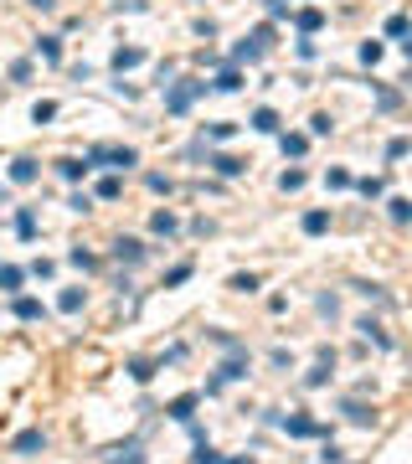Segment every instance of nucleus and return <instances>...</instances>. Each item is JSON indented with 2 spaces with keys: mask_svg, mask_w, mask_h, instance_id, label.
Here are the masks:
<instances>
[{
  "mask_svg": "<svg viewBox=\"0 0 412 464\" xmlns=\"http://www.w3.org/2000/svg\"><path fill=\"white\" fill-rule=\"evenodd\" d=\"M263 52H268V41H258V36H243V41H237V52H232V62H258Z\"/></svg>",
  "mask_w": 412,
  "mask_h": 464,
  "instance_id": "nucleus-11",
  "label": "nucleus"
},
{
  "mask_svg": "<svg viewBox=\"0 0 412 464\" xmlns=\"http://www.w3.org/2000/svg\"><path fill=\"white\" fill-rule=\"evenodd\" d=\"M305 181H310V175H305V170H299V165H294V170H284V175H278V191H299V186H305Z\"/></svg>",
  "mask_w": 412,
  "mask_h": 464,
  "instance_id": "nucleus-33",
  "label": "nucleus"
},
{
  "mask_svg": "<svg viewBox=\"0 0 412 464\" xmlns=\"http://www.w3.org/2000/svg\"><path fill=\"white\" fill-rule=\"evenodd\" d=\"M21 284H26V269H16V263H0V294H21Z\"/></svg>",
  "mask_w": 412,
  "mask_h": 464,
  "instance_id": "nucleus-9",
  "label": "nucleus"
},
{
  "mask_svg": "<svg viewBox=\"0 0 412 464\" xmlns=\"http://www.w3.org/2000/svg\"><path fill=\"white\" fill-rule=\"evenodd\" d=\"M88 165L98 170H129V165H139V150H129V145H93L88 150Z\"/></svg>",
  "mask_w": 412,
  "mask_h": 464,
  "instance_id": "nucleus-2",
  "label": "nucleus"
},
{
  "mask_svg": "<svg viewBox=\"0 0 412 464\" xmlns=\"http://www.w3.org/2000/svg\"><path fill=\"white\" fill-rule=\"evenodd\" d=\"M356 330H361L366 341H376V346H392V336H386V330H381V320H371V315H366V320H356Z\"/></svg>",
  "mask_w": 412,
  "mask_h": 464,
  "instance_id": "nucleus-18",
  "label": "nucleus"
},
{
  "mask_svg": "<svg viewBox=\"0 0 412 464\" xmlns=\"http://www.w3.org/2000/svg\"><path fill=\"white\" fill-rule=\"evenodd\" d=\"M36 57L57 68V62H62V36H36Z\"/></svg>",
  "mask_w": 412,
  "mask_h": 464,
  "instance_id": "nucleus-14",
  "label": "nucleus"
},
{
  "mask_svg": "<svg viewBox=\"0 0 412 464\" xmlns=\"http://www.w3.org/2000/svg\"><path fill=\"white\" fill-rule=\"evenodd\" d=\"M129 377H134V382H149V377H155V361H129Z\"/></svg>",
  "mask_w": 412,
  "mask_h": 464,
  "instance_id": "nucleus-38",
  "label": "nucleus"
},
{
  "mask_svg": "<svg viewBox=\"0 0 412 464\" xmlns=\"http://www.w3.org/2000/svg\"><path fill=\"white\" fill-rule=\"evenodd\" d=\"M119 196H124V181H119V175H103V181H98V202H119Z\"/></svg>",
  "mask_w": 412,
  "mask_h": 464,
  "instance_id": "nucleus-26",
  "label": "nucleus"
},
{
  "mask_svg": "<svg viewBox=\"0 0 412 464\" xmlns=\"http://www.w3.org/2000/svg\"><path fill=\"white\" fill-rule=\"evenodd\" d=\"M165 413L176 418V423H191V413H196V397H176V403H170Z\"/></svg>",
  "mask_w": 412,
  "mask_h": 464,
  "instance_id": "nucleus-25",
  "label": "nucleus"
},
{
  "mask_svg": "<svg viewBox=\"0 0 412 464\" xmlns=\"http://www.w3.org/2000/svg\"><path fill=\"white\" fill-rule=\"evenodd\" d=\"M351 289H356L361 299H376V304H392V294H386V289H381V284H366V279H361V284H351Z\"/></svg>",
  "mask_w": 412,
  "mask_h": 464,
  "instance_id": "nucleus-28",
  "label": "nucleus"
},
{
  "mask_svg": "<svg viewBox=\"0 0 412 464\" xmlns=\"http://www.w3.org/2000/svg\"><path fill=\"white\" fill-rule=\"evenodd\" d=\"M237 377H248V346H232L227 351V361L216 366V377L206 382V392H222V382H237Z\"/></svg>",
  "mask_w": 412,
  "mask_h": 464,
  "instance_id": "nucleus-3",
  "label": "nucleus"
},
{
  "mask_svg": "<svg viewBox=\"0 0 412 464\" xmlns=\"http://www.w3.org/2000/svg\"><path fill=\"white\" fill-rule=\"evenodd\" d=\"M114 258H119V263H129V269H134V263H144V258H149V248H144L139 237H119V242H114Z\"/></svg>",
  "mask_w": 412,
  "mask_h": 464,
  "instance_id": "nucleus-4",
  "label": "nucleus"
},
{
  "mask_svg": "<svg viewBox=\"0 0 412 464\" xmlns=\"http://www.w3.org/2000/svg\"><path fill=\"white\" fill-rule=\"evenodd\" d=\"M191 459H196V464H222V454H216L206 438H196V454H191Z\"/></svg>",
  "mask_w": 412,
  "mask_h": 464,
  "instance_id": "nucleus-36",
  "label": "nucleus"
},
{
  "mask_svg": "<svg viewBox=\"0 0 412 464\" xmlns=\"http://www.w3.org/2000/svg\"><path fill=\"white\" fill-rule=\"evenodd\" d=\"M253 129H258V135H278V114H273V108L263 103V108H253V119H248Z\"/></svg>",
  "mask_w": 412,
  "mask_h": 464,
  "instance_id": "nucleus-13",
  "label": "nucleus"
},
{
  "mask_svg": "<svg viewBox=\"0 0 412 464\" xmlns=\"http://www.w3.org/2000/svg\"><path fill=\"white\" fill-rule=\"evenodd\" d=\"M26 274H36V279H52V274H57V263H52V258H36Z\"/></svg>",
  "mask_w": 412,
  "mask_h": 464,
  "instance_id": "nucleus-44",
  "label": "nucleus"
},
{
  "mask_svg": "<svg viewBox=\"0 0 412 464\" xmlns=\"http://www.w3.org/2000/svg\"><path fill=\"white\" fill-rule=\"evenodd\" d=\"M324 382H330V361H315L305 371V387H324Z\"/></svg>",
  "mask_w": 412,
  "mask_h": 464,
  "instance_id": "nucleus-31",
  "label": "nucleus"
},
{
  "mask_svg": "<svg viewBox=\"0 0 412 464\" xmlns=\"http://www.w3.org/2000/svg\"><path fill=\"white\" fill-rule=\"evenodd\" d=\"M299 227H305L310 237H319V232H330V212H324V207H315V212H305V222H299Z\"/></svg>",
  "mask_w": 412,
  "mask_h": 464,
  "instance_id": "nucleus-15",
  "label": "nucleus"
},
{
  "mask_svg": "<svg viewBox=\"0 0 412 464\" xmlns=\"http://www.w3.org/2000/svg\"><path fill=\"white\" fill-rule=\"evenodd\" d=\"M278 150H284L289 160H299V155L310 150V135H278Z\"/></svg>",
  "mask_w": 412,
  "mask_h": 464,
  "instance_id": "nucleus-20",
  "label": "nucleus"
},
{
  "mask_svg": "<svg viewBox=\"0 0 412 464\" xmlns=\"http://www.w3.org/2000/svg\"><path fill=\"white\" fill-rule=\"evenodd\" d=\"M351 181H356V175H351V170H340V165H335V170H324V186H330V191H345Z\"/></svg>",
  "mask_w": 412,
  "mask_h": 464,
  "instance_id": "nucleus-34",
  "label": "nucleus"
},
{
  "mask_svg": "<svg viewBox=\"0 0 412 464\" xmlns=\"http://www.w3.org/2000/svg\"><path fill=\"white\" fill-rule=\"evenodd\" d=\"M68 258L78 263V269H83V274H93V269H98V258H93V253H83V248H73Z\"/></svg>",
  "mask_w": 412,
  "mask_h": 464,
  "instance_id": "nucleus-42",
  "label": "nucleus"
},
{
  "mask_svg": "<svg viewBox=\"0 0 412 464\" xmlns=\"http://www.w3.org/2000/svg\"><path fill=\"white\" fill-rule=\"evenodd\" d=\"M149 191H160V196H170L176 186H170V175H149Z\"/></svg>",
  "mask_w": 412,
  "mask_h": 464,
  "instance_id": "nucleus-47",
  "label": "nucleus"
},
{
  "mask_svg": "<svg viewBox=\"0 0 412 464\" xmlns=\"http://www.w3.org/2000/svg\"><path fill=\"white\" fill-rule=\"evenodd\" d=\"M284 433H294V438H315V433H324L315 418H305V413H294V418H284Z\"/></svg>",
  "mask_w": 412,
  "mask_h": 464,
  "instance_id": "nucleus-8",
  "label": "nucleus"
},
{
  "mask_svg": "<svg viewBox=\"0 0 412 464\" xmlns=\"http://www.w3.org/2000/svg\"><path fill=\"white\" fill-rule=\"evenodd\" d=\"M258 284H263L258 274H232V279H227V289H237V294H253Z\"/></svg>",
  "mask_w": 412,
  "mask_h": 464,
  "instance_id": "nucleus-30",
  "label": "nucleus"
},
{
  "mask_svg": "<svg viewBox=\"0 0 412 464\" xmlns=\"http://www.w3.org/2000/svg\"><path fill=\"white\" fill-rule=\"evenodd\" d=\"M83 299H88L83 289H62V294H57V309H62V315H78V309H83Z\"/></svg>",
  "mask_w": 412,
  "mask_h": 464,
  "instance_id": "nucleus-24",
  "label": "nucleus"
},
{
  "mask_svg": "<svg viewBox=\"0 0 412 464\" xmlns=\"http://www.w3.org/2000/svg\"><path fill=\"white\" fill-rule=\"evenodd\" d=\"M47 309H41V299H31V294H21L16 299V320H41Z\"/></svg>",
  "mask_w": 412,
  "mask_h": 464,
  "instance_id": "nucleus-21",
  "label": "nucleus"
},
{
  "mask_svg": "<svg viewBox=\"0 0 412 464\" xmlns=\"http://www.w3.org/2000/svg\"><path fill=\"white\" fill-rule=\"evenodd\" d=\"M381 41H361V62H366V68H376V62H381Z\"/></svg>",
  "mask_w": 412,
  "mask_h": 464,
  "instance_id": "nucleus-37",
  "label": "nucleus"
},
{
  "mask_svg": "<svg viewBox=\"0 0 412 464\" xmlns=\"http://www.w3.org/2000/svg\"><path fill=\"white\" fill-rule=\"evenodd\" d=\"M31 119H36V124H47V119H57V103H52V98H41V103L31 108Z\"/></svg>",
  "mask_w": 412,
  "mask_h": 464,
  "instance_id": "nucleus-39",
  "label": "nucleus"
},
{
  "mask_svg": "<svg viewBox=\"0 0 412 464\" xmlns=\"http://www.w3.org/2000/svg\"><path fill=\"white\" fill-rule=\"evenodd\" d=\"M201 93H206L201 78H176V83H165V114H191V103H196Z\"/></svg>",
  "mask_w": 412,
  "mask_h": 464,
  "instance_id": "nucleus-1",
  "label": "nucleus"
},
{
  "mask_svg": "<svg viewBox=\"0 0 412 464\" xmlns=\"http://www.w3.org/2000/svg\"><path fill=\"white\" fill-rule=\"evenodd\" d=\"M191 279V263H176V269L165 274V289H176V284H186Z\"/></svg>",
  "mask_w": 412,
  "mask_h": 464,
  "instance_id": "nucleus-40",
  "label": "nucleus"
},
{
  "mask_svg": "<svg viewBox=\"0 0 412 464\" xmlns=\"http://www.w3.org/2000/svg\"><path fill=\"white\" fill-rule=\"evenodd\" d=\"M68 207H73V212H93V196H88V191H78V196H73Z\"/></svg>",
  "mask_w": 412,
  "mask_h": 464,
  "instance_id": "nucleus-48",
  "label": "nucleus"
},
{
  "mask_svg": "<svg viewBox=\"0 0 412 464\" xmlns=\"http://www.w3.org/2000/svg\"><path fill=\"white\" fill-rule=\"evenodd\" d=\"M206 135H211L216 145H222V140H232V135H237V124H211V129H206Z\"/></svg>",
  "mask_w": 412,
  "mask_h": 464,
  "instance_id": "nucleus-46",
  "label": "nucleus"
},
{
  "mask_svg": "<svg viewBox=\"0 0 412 464\" xmlns=\"http://www.w3.org/2000/svg\"><path fill=\"white\" fill-rule=\"evenodd\" d=\"M407 150H412V145H407L402 135H397V140H386V160H402V155H407Z\"/></svg>",
  "mask_w": 412,
  "mask_h": 464,
  "instance_id": "nucleus-45",
  "label": "nucleus"
},
{
  "mask_svg": "<svg viewBox=\"0 0 412 464\" xmlns=\"http://www.w3.org/2000/svg\"><path fill=\"white\" fill-rule=\"evenodd\" d=\"M139 62H144V47H119L114 52V73H134Z\"/></svg>",
  "mask_w": 412,
  "mask_h": 464,
  "instance_id": "nucleus-12",
  "label": "nucleus"
},
{
  "mask_svg": "<svg viewBox=\"0 0 412 464\" xmlns=\"http://www.w3.org/2000/svg\"><path fill=\"white\" fill-rule=\"evenodd\" d=\"M103 464H144V454H139V438H129V444H124V449H114Z\"/></svg>",
  "mask_w": 412,
  "mask_h": 464,
  "instance_id": "nucleus-16",
  "label": "nucleus"
},
{
  "mask_svg": "<svg viewBox=\"0 0 412 464\" xmlns=\"http://www.w3.org/2000/svg\"><path fill=\"white\" fill-rule=\"evenodd\" d=\"M340 413H345V418H351V423H356V428H371V423H376V408H366V403H361V397H351V403H345Z\"/></svg>",
  "mask_w": 412,
  "mask_h": 464,
  "instance_id": "nucleus-7",
  "label": "nucleus"
},
{
  "mask_svg": "<svg viewBox=\"0 0 412 464\" xmlns=\"http://www.w3.org/2000/svg\"><path fill=\"white\" fill-rule=\"evenodd\" d=\"M268 6V16H289V0H263Z\"/></svg>",
  "mask_w": 412,
  "mask_h": 464,
  "instance_id": "nucleus-49",
  "label": "nucleus"
},
{
  "mask_svg": "<svg viewBox=\"0 0 412 464\" xmlns=\"http://www.w3.org/2000/svg\"><path fill=\"white\" fill-rule=\"evenodd\" d=\"M222 464H258V459H222Z\"/></svg>",
  "mask_w": 412,
  "mask_h": 464,
  "instance_id": "nucleus-51",
  "label": "nucleus"
},
{
  "mask_svg": "<svg viewBox=\"0 0 412 464\" xmlns=\"http://www.w3.org/2000/svg\"><path fill=\"white\" fill-rule=\"evenodd\" d=\"M41 449H47V433L41 428H26V433L11 438V454H41Z\"/></svg>",
  "mask_w": 412,
  "mask_h": 464,
  "instance_id": "nucleus-5",
  "label": "nucleus"
},
{
  "mask_svg": "<svg viewBox=\"0 0 412 464\" xmlns=\"http://www.w3.org/2000/svg\"><path fill=\"white\" fill-rule=\"evenodd\" d=\"M386 36H392V41H407V16H402V11L386 16Z\"/></svg>",
  "mask_w": 412,
  "mask_h": 464,
  "instance_id": "nucleus-35",
  "label": "nucleus"
},
{
  "mask_svg": "<svg viewBox=\"0 0 412 464\" xmlns=\"http://www.w3.org/2000/svg\"><path fill=\"white\" fill-rule=\"evenodd\" d=\"M351 186H356V191L366 196V202H376V196L386 191V181H381V175H361V181H351Z\"/></svg>",
  "mask_w": 412,
  "mask_h": 464,
  "instance_id": "nucleus-22",
  "label": "nucleus"
},
{
  "mask_svg": "<svg viewBox=\"0 0 412 464\" xmlns=\"http://www.w3.org/2000/svg\"><path fill=\"white\" fill-rule=\"evenodd\" d=\"M16 232L26 237V242L36 237V212H31V207H21V212H16Z\"/></svg>",
  "mask_w": 412,
  "mask_h": 464,
  "instance_id": "nucleus-29",
  "label": "nucleus"
},
{
  "mask_svg": "<svg viewBox=\"0 0 412 464\" xmlns=\"http://www.w3.org/2000/svg\"><path fill=\"white\" fill-rule=\"evenodd\" d=\"M88 160H57V175H62V181H88Z\"/></svg>",
  "mask_w": 412,
  "mask_h": 464,
  "instance_id": "nucleus-17",
  "label": "nucleus"
},
{
  "mask_svg": "<svg viewBox=\"0 0 412 464\" xmlns=\"http://www.w3.org/2000/svg\"><path fill=\"white\" fill-rule=\"evenodd\" d=\"M36 175H41V165L31 160V155H16V160H11V181H16V186H31Z\"/></svg>",
  "mask_w": 412,
  "mask_h": 464,
  "instance_id": "nucleus-6",
  "label": "nucleus"
},
{
  "mask_svg": "<svg viewBox=\"0 0 412 464\" xmlns=\"http://www.w3.org/2000/svg\"><path fill=\"white\" fill-rule=\"evenodd\" d=\"M386 212H392V222L402 227L407 217H412V202H407V196H392V202H386Z\"/></svg>",
  "mask_w": 412,
  "mask_h": 464,
  "instance_id": "nucleus-32",
  "label": "nucleus"
},
{
  "mask_svg": "<svg viewBox=\"0 0 412 464\" xmlns=\"http://www.w3.org/2000/svg\"><path fill=\"white\" fill-rule=\"evenodd\" d=\"M294 26L305 31V36H315V31L324 26V11H315V6H310V11H299V16H294Z\"/></svg>",
  "mask_w": 412,
  "mask_h": 464,
  "instance_id": "nucleus-19",
  "label": "nucleus"
},
{
  "mask_svg": "<svg viewBox=\"0 0 412 464\" xmlns=\"http://www.w3.org/2000/svg\"><path fill=\"white\" fill-rule=\"evenodd\" d=\"M149 232H155V237H176L181 232V217L176 212H155V217H149Z\"/></svg>",
  "mask_w": 412,
  "mask_h": 464,
  "instance_id": "nucleus-10",
  "label": "nucleus"
},
{
  "mask_svg": "<svg viewBox=\"0 0 412 464\" xmlns=\"http://www.w3.org/2000/svg\"><path fill=\"white\" fill-rule=\"evenodd\" d=\"M211 170L216 175H243V160L237 155H211Z\"/></svg>",
  "mask_w": 412,
  "mask_h": 464,
  "instance_id": "nucleus-27",
  "label": "nucleus"
},
{
  "mask_svg": "<svg viewBox=\"0 0 412 464\" xmlns=\"http://www.w3.org/2000/svg\"><path fill=\"white\" fill-rule=\"evenodd\" d=\"M11 83H31V62H26V57L11 62Z\"/></svg>",
  "mask_w": 412,
  "mask_h": 464,
  "instance_id": "nucleus-43",
  "label": "nucleus"
},
{
  "mask_svg": "<svg viewBox=\"0 0 412 464\" xmlns=\"http://www.w3.org/2000/svg\"><path fill=\"white\" fill-rule=\"evenodd\" d=\"M26 6H31V11H41V16H47V11H57V0H26Z\"/></svg>",
  "mask_w": 412,
  "mask_h": 464,
  "instance_id": "nucleus-50",
  "label": "nucleus"
},
{
  "mask_svg": "<svg viewBox=\"0 0 412 464\" xmlns=\"http://www.w3.org/2000/svg\"><path fill=\"white\" fill-rule=\"evenodd\" d=\"M330 129H335V124H330V114H315V119H310V140H319V135H330Z\"/></svg>",
  "mask_w": 412,
  "mask_h": 464,
  "instance_id": "nucleus-41",
  "label": "nucleus"
},
{
  "mask_svg": "<svg viewBox=\"0 0 412 464\" xmlns=\"http://www.w3.org/2000/svg\"><path fill=\"white\" fill-rule=\"evenodd\" d=\"M211 88H216V93H237V88H243V73H237V68H222Z\"/></svg>",
  "mask_w": 412,
  "mask_h": 464,
  "instance_id": "nucleus-23",
  "label": "nucleus"
}]
</instances>
